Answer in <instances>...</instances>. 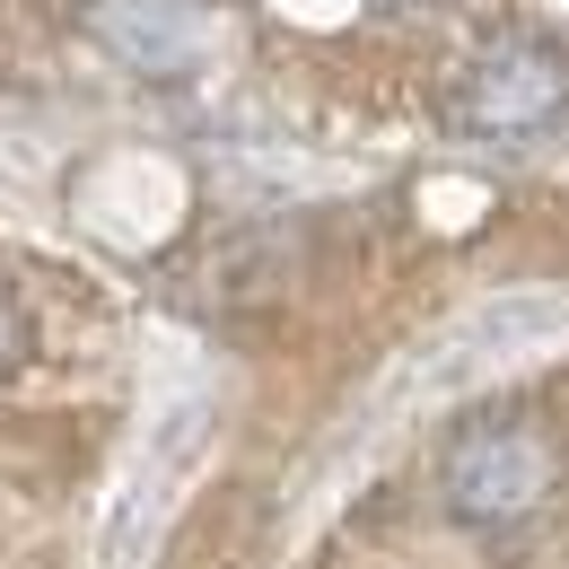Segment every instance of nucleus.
<instances>
[{
    "label": "nucleus",
    "instance_id": "f257e3e1",
    "mask_svg": "<svg viewBox=\"0 0 569 569\" xmlns=\"http://www.w3.org/2000/svg\"><path fill=\"white\" fill-rule=\"evenodd\" d=\"M569 482V447L535 403H482L447 429L438 447V491L473 535H508L526 517H543Z\"/></svg>",
    "mask_w": 569,
    "mask_h": 569
},
{
    "label": "nucleus",
    "instance_id": "f03ea898",
    "mask_svg": "<svg viewBox=\"0 0 569 569\" xmlns=\"http://www.w3.org/2000/svg\"><path fill=\"white\" fill-rule=\"evenodd\" d=\"M561 106H569V62L552 44H535V36L491 44L473 71L447 88V123H465V132H535Z\"/></svg>",
    "mask_w": 569,
    "mask_h": 569
},
{
    "label": "nucleus",
    "instance_id": "7ed1b4c3",
    "mask_svg": "<svg viewBox=\"0 0 569 569\" xmlns=\"http://www.w3.org/2000/svg\"><path fill=\"white\" fill-rule=\"evenodd\" d=\"M88 27L106 36V53H123L132 71H184L202 53V9L193 0H97Z\"/></svg>",
    "mask_w": 569,
    "mask_h": 569
},
{
    "label": "nucleus",
    "instance_id": "20e7f679",
    "mask_svg": "<svg viewBox=\"0 0 569 569\" xmlns=\"http://www.w3.org/2000/svg\"><path fill=\"white\" fill-rule=\"evenodd\" d=\"M254 561H263V499L246 482H219L193 508V526H184V543H176L167 569H254Z\"/></svg>",
    "mask_w": 569,
    "mask_h": 569
},
{
    "label": "nucleus",
    "instance_id": "39448f33",
    "mask_svg": "<svg viewBox=\"0 0 569 569\" xmlns=\"http://www.w3.org/2000/svg\"><path fill=\"white\" fill-rule=\"evenodd\" d=\"M18 359H27V316H18V298L0 289V377H18Z\"/></svg>",
    "mask_w": 569,
    "mask_h": 569
}]
</instances>
